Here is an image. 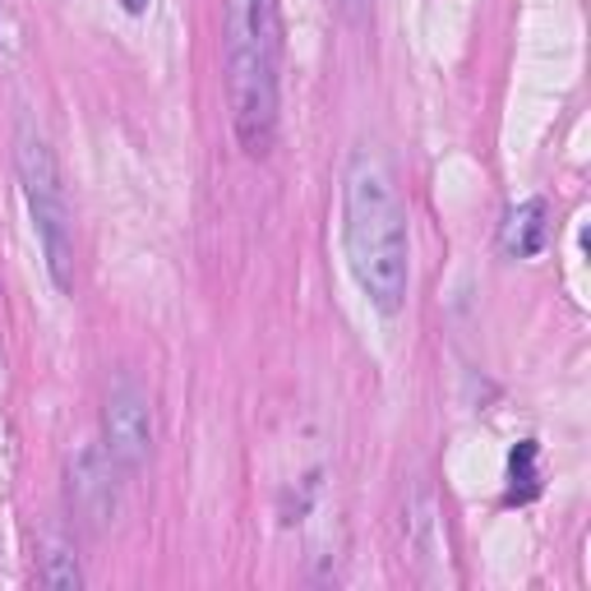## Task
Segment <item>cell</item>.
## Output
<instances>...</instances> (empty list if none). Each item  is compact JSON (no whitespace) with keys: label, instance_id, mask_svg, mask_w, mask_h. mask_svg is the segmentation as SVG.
<instances>
[{"label":"cell","instance_id":"obj_1","mask_svg":"<svg viewBox=\"0 0 591 591\" xmlns=\"http://www.w3.org/2000/svg\"><path fill=\"white\" fill-rule=\"evenodd\" d=\"M342 250L347 268L365 301L379 314H398L411 278L407 213L393 190V176L379 153L361 148L342 181Z\"/></svg>","mask_w":591,"mask_h":591},{"label":"cell","instance_id":"obj_2","mask_svg":"<svg viewBox=\"0 0 591 591\" xmlns=\"http://www.w3.org/2000/svg\"><path fill=\"white\" fill-rule=\"evenodd\" d=\"M278 0H227V97L236 140L250 157H264L278 134Z\"/></svg>","mask_w":591,"mask_h":591},{"label":"cell","instance_id":"obj_3","mask_svg":"<svg viewBox=\"0 0 591 591\" xmlns=\"http://www.w3.org/2000/svg\"><path fill=\"white\" fill-rule=\"evenodd\" d=\"M14 167H19V185L33 213V231L37 245L47 254V273L56 291H74V213H70V194L56 167V153L47 144V134L33 121L19 125L14 140Z\"/></svg>","mask_w":591,"mask_h":591},{"label":"cell","instance_id":"obj_4","mask_svg":"<svg viewBox=\"0 0 591 591\" xmlns=\"http://www.w3.org/2000/svg\"><path fill=\"white\" fill-rule=\"evenodd\" d=\"M102 430H107V453L116 458L121 471H140L153 453V407L148 393L130 379L116 374L107 388V411H102Z\"/></svg>","mask_w":591,"mask_h":591},{"label":"cell","instance_id":"obj_5","mask_svg":"<svg viewBox=\"0 0 591 591\" xmlns=\"http://www.w3.org/2000/svg\"><path fill=\"white\" fill-rule=\"evenodd\" d=\"M70 499L88 527H111L121 514V485H116V458L102 444H84L70 458Z\"/></svg>","mask_w":591,"mask_h":591},{"label":"cell","instance_id":"obj_6","mask_svg":"<svg viewBox=\"0 0 591 591\" xmlns=\"http://www.w3.org/2000/svg\"><path fill=\"white\" fill-rule=\"evenodd\" d=\"M545 236H550L545 200H522L514 213H508L499 241H504V254H514V260H531V254L545 250Z\"/></svg>","mask_w":591,"mask_h":591},{"label":"cell","instance_id":"obj_7","mask_svg":"<svg viewBox=\"0 0 591 591\" xmlns=\"http://www.w3.org/2000/svg\"><path fill=\"white\" fill-rule=\"evenodd\" d=\"M536 439H522L518 448H514V458H508V481H514V499H531L541 490V481H536Z\"/></svg>","mask_w":591,"mask_h":591},{"label":"cell","instance_id":"obj_8","mask_svg":"<svg viewBox=\"0 0 591 591\" xmlns=\"http://www.w3.org/2000/svg\"><path fill=\"white\" fill-rule=\"evenodd\" d=\"M43 587L51 591H79L84 587V574H79V564L65 545H51L47 550V559H43Z\"/></svg>","mask_w":591,"mask_h":591},{"label":"cell","instance_id":"obj_9","mask_svg":"<svg viewBox=\"0 0 591 591\" xmlns=\"http://www.w3.org/2000/svg\"><path fill=\"white\" fill-rule=\"evenodd\" d=\"M121 5H125L130 14H144V10H148V0H121Z\"/></svg>","mask_w":591,"mask_h":591},{"label":"cell","instance_id":"obj_10","mask_svg":"<svg viewBox=\"0 0 591 591\" xmlns=\"http://www.w3.org/2000/svg\"><path fill=\"white\" fill-rule=\"evenodd\" d=\"M342 5H347V14H361V10H365V0H342Z\"/></svg>","mask_w":591,"mask_h":591}]
</instances>
